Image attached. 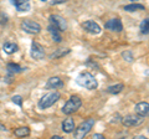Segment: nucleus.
Segmentation results:
<instances>
[{
    "mask_svg": "<svg viewBox=\"0 0 149 139\" xmlns=\"http://www.w3.org/2000/svg\"><path fill=\"white\" fill-rule=\"evenodd\" d=\"M124 88V85L123 83H117V85H113V86H109L108 88H107V92L111 95H118L120 92L123 91Z\"/></svg>",
    "mask_w": 149,
    "mask_h": 139,
    "instance_id": "obj_16",
    "label": "nucleus"
},
{
    "mask_svg": "<svg viewBox=\"0 0 149 139\" xmlns=\"http://www.w3.org/2000/svg\"><path fill=\"white\" fill-rule=\"evenodd\" d=\"M76 83L78 86L83 87V88L86 90H96L97 87H98V82H97V80L95 78V76L92 75V73L90 72H82L80 73V75L77 76L76 78Z\"/></svg>",
    "mask_w": 149,
    "mask_h": 139,
    "instance_id": "obj_1",
    "label": "nucleus"
},
{
    "mask_svg": "<svg viewBox=\"0 0 149 139\" xmlns=\"http://www.w3.org/2000/svg\"><path fill=\"white\" fill-rule=\"evenodd\" d=\"M47 30L51 34V38H52V40L55 41V42H61L62 38H61V34H60V30L57 29V27H55L54 25H50L47 27Z\"/></svg>",
    "mask_w": 149,
    "mask_h": 139,
    "instance_id": "obj_14",
    "label": "nucleus"
},
{
    "mask_svg": "<svg viewBox=\"0 0 149 139\" xmlns=\"http://www.w3.org/2000/svg\"><path fill=\"white\" fill-rule=\"evenodd\" d=\"M60 97L61 95L58 93V92H50V93H46L45 96H42L39 101V107L41 109H46L51 107V106H54L56 102L60 99Z\"/></svg>",
    "mask_w": 149,
    "mask_h": 139,
    "instance_id": "obj_4",
    "label": "nucleus"
},
{
    "mask_svg": "<svg viewBox=\"0 0 149 139\" xmlns=\"http://www.w3.org/2000/svg\"><path fill=\"white\" fill-rule=\"evenodd\" d=\"M62 131L65 133H72L74 131V122L72 118H67L62 122Z\"/></svg>",
    "mask_w": 149,
    "mask_h": 139,
    "instance_id": "obj_15",
    "label": "nucleus"
},
{
    "mask_svg": "<svg viewBox=\"0 0 149 139\" xmlns=\"http://www.w3.org/2000/svg\"><path fill=\"white\" fill-rule=\"evenodd\" d=\"M14 134L19 138H24V137H27L30 134V128L29 127H20V128H16L14 131Z\"/></svg>",
    "mask_w": 149,
    "mask_h": 139,
    "instance_id": "obj_17",
    "label": "nucleus"
},
{
    "mask_svg": "<svg viewBox=\"0 0 149 139\" xmlns=\"http://www.w3.org/2000/svg\"><path fill=\"white\" fill-rule=\"evenodd\" d=\"M10 3L15 5L17 11H27L30 10V3L29 0H10Z\"/></svg>",
    "mask_w": 149,
    "mask_h": 139,
    "instance_id": "obj_12",
    "label": "nucleus"
},
{
    "mask_svg": "<svg viewBox=\"0 0 149 139\" xmlns=\"http://www.w3.org/2000/svg\"><path fill=\"white\" fill-rule=\"evenodd\" d=\"M95 123H96V120L95 118H88L86 119L85 122H82L80 126H78L76 129H74V138H77V139H82V138H85L88 133H90V131L93 128V126H95Z\"/></svg>",
    "mask_w": 149,
    "mask_h": 139,
    "instance_id": "obj_3",
    "label": "nucleus"
},
{
    "mask_svg": "<svg viewBox=\"0 0 149 139\" xmlns=\"http://www.w3.org/2000/svg\"><path fill=\"white\" fill-rule=\"evenodd\" d=\"M67 54H70V49H58L56 52H54V54H51L50 55V58H58V57H62V56H65V55H67Z\"/></svg>",
    "mask_w": 149,
    "mask_h": 139,
    "instance_id": "obj_20",
    "label": "nucleus"
},
{
    "mask_svg": "<svg viewBox=\"0 0 149 139\" xmlns=\"http://www.w3.org/2000/svg\"><path fill=\"white\" fill-rule=\"evenodd\" d=\"M104 27L111 30V31L120 32L123 30V24H122V21H120V19H118V17H113V19H111V20H108L106 22Z\"/></svg>",
    "mask_w": 149,
    "mask_h": 139,
    "instance_id": "obj_7",
    "label": "nucleus"
},
{
    "mask_svg": "<svg viewBox=\"0 0 149 139\" xmlns=\"http://www.w3.org/2000/svg\"><path fill=\"white\" fill-rule=\"evenodd\" d=\"M63 85L65 83L60 77H50L46 83V87L47 88H62Z\"/></svg>",
    "mask_w": 149,
    "mask_h": 139,
    "instance_id": "obj_13",
    "label": "nucleus"
},
{
    "mask_svg": "<svg viewBox=\"0 0 149 139\" xmlns=\"http://www.w3.org/2000/svg\"><path fill=\"white\" fill-rule=\"evenodd\" d=\"M81 106H82V101H81L80 97L78 96H71L70 99L63 104L62 112L66 115H70V114H72L74 112H77V111L81 108Z\"/></svg>",
    "mask_w": 149,
    "mask_h": 139,
    "instance_id": "obj_2",
    "label": "nucleus"
},
{
    "mask_svg": "<svg viewBox=\"0 0 149 139\" xmlns=\"http://www.w3.org/2000/svg\"><path fill=\"white\" fill-rule=\"evenodd\" d=\"M0 131H6V128L4 126H0Z\"/></svg>",
    "mask_w": 149,
    "mask_h": 139,
    "instance_id": "obj_27",
    "label": "nucleus"
},
{
    "mask_svg": "<svg viewBox=\"0 0 149 139\" xmlns=\"http://www.w3.org/2000/svg\"><path fill=\"white\" fill-rule=\"evenodd\" d=\"M52 139H62V137H60V136H54Z\"/></svg>",
    "mask_w": 149,
    "mask_h": 139,
    "instance_id": "obj_26",
    "label": "nucleus"
},
{
    "mask_svg": "<svg viewBox=\"0 0 149 139\" xmlns=\"http://www.w3.org/2000/svg\"><path fill=\"white\" fill-rule=\"evenodd\" d=\"M136 114L141 115V117H149V103L148 102H139L134 107Z\"/></svg>",
    "mask_w": 149,
    "mask_h": 139,
    "instance_id": "obj_11",
    "label": "nucleus"
},
{
    "mask_svg": "<svg viewBox=\"0 0 149 139\" xmlns=\"http://www.w3.org/2000/svg\"><path fill=\"white\" fill-rule=\"evenodd\" d=\"M21 29L27 34H39L41 31V25L39 22L31 21V20H24L21 22Z\"/></svg>",
    "mask_w": 149,
    "mask_h": 139,
    "instance_id": "obj_5",
    "label": "nucleus"
},
{
    "mask_svg": "<svg viewBox=\"0 0 149 139\" xmlns=\"http://www.w3.org/2000/svg\"><path fill=\"white\" fill-rule=\"evenodd\" d=\"M82 26H83V29H85L87 32H90V34H92V35H98V34H101V31H102L101 26L97 24V22L93 21V20L85 21Z\"/></svg>",
    "mask_w": 149,
    "mask_h": 139,
    "instance_id": "obj_9",
    "label": "nucleus"
},
{
    "mask_svg": "<svg viewBox=\"0 0 149 139\" xmlns=\"http://www.w3.org/2000/svg\"><path fill=\"white\" fill-rule=\"evenodd\" d=\"M3 49H4V51H5L6 54L11 55V54H14V52H16L17 51V45L14 44V42H5L4 46H3Z\"/></svg>",
    "mask_w": 149,
    "mask_h": 139,
    "instance_id": "obj_18",
    "label": "nucleus"
},
{
    "mask_svg": "<svg viewBox=\"0 0 149 139\" xmlns=\"http://www.w3.org/2000/svg\"><path fill=\"white\" fill-rule=\"evenodd\" d=\"M141 32L142 34H149V17L144 19L141 22Z\"/></svg>",
    "mask_w": 149,
    "mask_h": 139,
    "instance_id": "obj_22",
    "label": "nucleus"
},
{
    "mask_svg": "<svg viewBox=\"0 0 149 139\" xmlns=\"http://www.w3.org/2000/svg\"><path fill=\"white\" fill-rule=\"evenodd\" d=\"M13 102L15 104H17V106H22V98H21V96H14L13 97Z\"/></svg>",
    "mask_w": 149,
    "mask_h": 139,
    "instance_id": "obj_24",
    "label": "nucleus"
},
{
    "mask_svg": "<svg viewBox=\"0 0 149 139\" xmlns=\"http://www.w3.org/2000/svg\"><path fill=\"white\" fill-rule=\"evenodd\" d=\"M144 122V117H141V115H133V114H128L123 117L122 123L124 127H136V126H141V124Z\"/></svg>",
    "mask_w": 149,
    "mask_h": 139,
    "instance_id": "obj_6",
    "label": "nucleus"
},
{
    "mask_svg": "<svg viewBox=\"0 0 149 139\" xmlns=\"http://www.w3.org/2000/svg\"><path fill=\"white\" fill-rule=\"evenodd\" d=\"M132 1H137V0H132Z\"/></svg>",
    "mask_w": 149,
    "mask_h": 139,
    "instance_id": "obj_28",
    "label": "nucleus"
},
{
    "mask_svg": "<svg viewBox=\"0 0 149 139\" xmlns=\"http://www.w3.org/2000/svg\"><path fill=\"white\" fill-rule=\"evenodd\" d=\"M42 1H45V0H42Z\"/></svg>",
    "mask_w": 149,
    "mask_h": 139,
    "instance_id": "obj_29",
    "label": "nucleus"
},
{
    "mask_svg": "<svg viewBox=\"0 0 149 139\" xmlns=\"http://www.w3.org/2000/svg\"><path fill=\"white\" fill-rule=\"evenodd\" d=\"M31 57L34 60H42L45 57V50L40 44L32 42V45H31Z\"/></svg>",
    "mask_w": 149,
    "mask_h": 139,
    "instance_id": "obj_10",
    "label": "nucleus"
},
{
    "mask_svg": "<svg viewBox=\"0 0 149 139\" xmlns=\"http://www.w3.org/2000/svg\"><path fill=\"white\" fill-rule=\"evenodd\" d=\"M93 138L95 139H102V138H104V136L103 134H100V133H96L95 136H93Z\"/></svg>",
    "mask_w": 149,
    "mask_h": 139,
    "instance_id": "obj_25",
    "label": "nucleus"
},
{
    "mask_svg": "<svg viewBox=\"0 0 149 139\" xmlns=\"http://www.w3.org/2000/svg\"><path fill=\"white\" fill-rule=\"evenodd\" d=\"M146 6L142 4H130V5H124L123 10L124 11H137V10H144Z\"/></svg>",
    "mask_w": 149,
    "mask_h": 139,
    "instance_id": "obj_19",
    "label": "nucleus"
},
{
    "mask_svg": "<svg viewBox=\"0 0 149 139\" xmlns=\"http://www.w3.org/2000/svg\"><path fill=\"white\" fill-rule=\"evenodd\" d=\"M50 22L51 25H54L55 27H57L60 31H65L67 29V22L60 15H51L50 16Z\"/></svg>",
    "mask_w": 149,
    "mask_h": 139,
    "instance_id": "obj_8",
    "label": "nucleus"
},
{
    "mask_svg": "<svg viewBox=\"0 0 149 139\" xmlns=\"http://www.w3.org/2000/svg\"><path fill=\"white\" fill-rule=\"evenodd\" d=\"M8 71L10 73H19V72L24 71V68L20 67L16 63H8Z\"/></svg>",
    "mask_w": 149,
    "mask_h": 139,
    "instance_id": "obj_21",
    "label": "nucleus"
},
{
    "mask_svg": "<svg viewBox=\"0 0 149 139\" xmlns=\"http://www.w3.org/2000/svg\"><path fill=\"white\" fill-rule=\"evenodd\" d=\"M122 57H123L127 62H129V63L134 61V56H133L132 51H123V52H122Z\"/></svg>",
    "mask_w": 149,
    "mask_h": 139,
    "instance_id": "obj_23",
    "label": "nucleus"
}]
</instances>
